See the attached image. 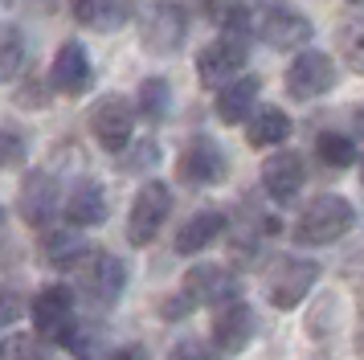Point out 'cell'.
<instances>
[{"label": "cell", "mask_w": 364, "mask_h": 360, "mask_svg": "<svg viewBox=\"0 0 364 360\" xmlns=\"http://www.w3.org/2000/svg\"><path fill=\"white\" fill-rule=\"evenodd\" d=\"M352 221H356L352 201L340 193H323V196H315L311 205L303 209V217L295 221V242L299 245H331L352 229Z\"/></svg>", "instance_id": "6da1fadb"}, {"label": "cell", "mask_w": 364, "mask_h": 360, "mask_svg": "<svg viewBox=\"0 0 364 360\" xmlns=\"http://www.w3.org/2000/svg\"><path fill=\"white\" fill-rule=\"evenodd\" d=\"M254 25H258V37L274 49H303L315 33L311 21L299 9H291L287 0H258L254 4Z\"/></svg>", "instance_id": "7a4b0ae2"}, {"label": "cell", "mask_w": 364, "mask_h": 360, "mask_svg": "<svg viewBox=\"0 0 364 360\" xmlns=\"http://www.w3.org/2000/svg\"><path fill=\"white\" fill-rule=\"evenodd\" d=\"M319 282V262L311 258H279L266 275V295L279 311H295L311 287Z\"/></svg>", "instance_id": "3957f363"}, {"label": "cell", "mask_w": 364, "mask_h": 360, "mask_svg": "<svg viewBox=\"0 0 364 360\" xmlns=\"http://www.w3.org/2000/svg\"><path fill=\"white\" fill-rule=\"evenodd\" d=\"M168 213H172V189L164 180H148L139 196L132 201V217H127V242L132 245H151L156 233L164 229Z\"/></svg>", "instance_id": "277c9868"}, {"label": "cell", "mask_w": 364, "mask_h": 360, "mask_svg": "<svg viewBox=\"0 0 364 360\" xmlns=\"http://www.w3.org/2000/svg\"><path fill=\"white\" fill-rule=\"evenodd\" d=\"M250 58V46H246V33H221L217 41L200 49L197 58V74L205 86H225L230 78L242 74V65Z\"/></svg>", "instance_id": "5b68a950"}, {"label": "cell", "mask_w": 364, "mask_h": 360, "mask_svg": "<svg viewBox=\"0 0 364 360\" xmlns=\"http://www.w3.org/2000/svg\"><path fill=\"white\" fill-rule=\"evenodd\" d=\"M90 135H95L99 147H107V152H127V144H132V135H135L132 102L119 98V95L99 98V102L90 107Z\"/></svg>", "instance_id": "8992f818"}, {"label": "cell", "mask_w": 364, "mask_h": 360, "mask_svg": "<svg viewBox=\"0 0 364 360\" xmlns=\"http://www.w3.org/2000/svg\"><path fill=\"white\" fill-rule=\"evenodd\" d=\"M188 303V307H217V303H225V299H237V282L225 266H217V262H200V266H188V275H184L181 291H176Z\"/></svg>", "instance_id": "52a82bcc"}, {"label": "cell", "mask_w": 364, "mask_h": 360, "mask_svg": "<svg viewBox=\"0 0 364 360\" xmlns=\"http://www.w3.org/2000/svg\"><path fill=\"white\" fill-rule=\"evenodd\" d=\"M336 82V62L319 49H299V58L287 65V95L291 98H319Z\"/></svg>", "instance_id": "ba28073f"}, {"label": "cell", "mask_w": 364, "mask_h": 360, "mask_svg": "<svg viewBox=\"0 0 364 360\" xmlns=\"http://www.w3.org/2000/svg\"><path fill=\"white\" fill-rule=\"evenodd\" d=\"M225 152L209 139V135H197L193 144L181 152V160H176V176L184 184H197V189H209V184H221L225 180Z\"/></svg>", "instance_id": "9c48e42d"}, {"label": "cell", "mask_w": 364, "mask_h": 360, "mask_svg": "<svg viewBox=\"0 0 364 360\" xmlns=\"http://www.w3.org/2000/svg\"><path fill=\"white\" fill-rule=\"evenodd\" d=\"M209 332H213V348L221 352H242L250 340H254V311L242 299H225L213 307V319H209Z\"/></svg>", "instance_id": "30bf717a"}, {"label": "cell", "mask_w": 364, "mask_h": 360, "mask_svg": "<svg viewBox=\"0 0 364 360\" xmlns=\"http://www.w3.org/2000/svg\"><path fill=\"white\" fill-rule=\"evenodd\" d=\"M58 180L50 172H29L25 184H21V196H17V213L25 226L33 229H46L53 221V213H58Z\"/></svg>", "instance_id": "8fae6325"}, {"label": "cell", "mask_w": 364, "mask_h": 360, "mask_svg": "<svg viewBox=\"0 0 364 360\" xmlns=\"http://www.w3.org/2000/svg\"><path fill=\"white\" fill-rule=\"evenodd\" d=\"M33 332L37 336H58L62 327L74 324V291L62 287V282H53V287H41L33 299Z\"/></svg>", "instance_id": "7c38bea8"}, {"label": "cell", "mask_w": 364, "mask_h": 360, "mask_svg": "<svg viewBox=\"0 0 364 360\" xmlns=\"http://www.w3.org/2000/svg\"><path fill=\"white\" fill-rule=\"evenodd\" d=\"M184 33H188V25H184V13L176 4H156V9L139 21V37H144V46H148L151 53H172V49L184 41Z\"/></svg>", "instance_id": "4fadbf2b"}, {"label": "cell", "mask_w": 364, "mask_h": 360, "mask_svg": "<svg viewBox=\"0 0 364 360\" xmlns=\"http://www.w3.org/2000/svg\"><path fill=\"white\" fill-rule=\"evenodd\" d=\"M303 180H307V168H303V156H299V152H274V156L262 164V189L274 196L279 205L295 201L299 189H303Z\"/></svg>", "instance_id": "5bb4252c"}, {"label": "cell", "mask_w": 364, "mask_h": 360, "mask_svg": "<svg viewBox=\"0 0 364 360\" xmlns=\"http://www.w3.org/2000/svg\"><path fill=\"white\" fill-rule=\"evenodd\" d=\"M50 82H53V90H62V95H82L90 86V53H86L82 41H66L58 49Z\"/></svg>", "instance_id": "9a60e30c"}, {"label": "cell", "mask_w": 364, "mask_h": 360, "mask_svg": "<svg viewBox=\"0 0 364 360\" xmlns=\"http://www.w3.org/2000/svg\"><path fill=\"white\" fill-rule=\"evenodd\" d=\"M123 287H127V266L115 254H95V262L86 266V295L99 307H111V303H119Z\"/></svg>", "instance_id": "2e32d148"}, {"label": "cell", "mask_w": 364, "mask_h": 360, "mask_svg": "<svg viewBox=\"0 0 364 360\" xmlns=\"http://www.w3.org/2000/svg\"><path fill=\"white\" fill-rule=\"evenodd\" d=\"M107 193H102V184L95 180H82V184H74L66 196V221L78 229H90V226H102L107 221Z\"/></svg>", "instance_id": "e0dca14e"}, {"label": "cell", "mask_w": 364, "mask_h": 360, "mask_svg": "<svg viewBox=\"0 0 364 360\" xmlns=\"http://www.w3.org/2000/svg\"><path fill=\"white\" fill-rule=\"evenodd\" d=\"M225 233V213L221 209H200L176 233V254H200L205 245H213Z\"/></svg>", "instance_id": "ac0fdd59"}, {"label": "cell", "mask_w": 364, "mask_h": 360, "mask_svg": "<svg viewBox=\"0 0 364 360\" xmlns=\"http://www.w3.org/2000/svg\"><path fill=\"white\" fill-rule=\"evenodd\" d=\"M258 98V78H230L217 90V119L221 123H246Z\"/></svg>", "instance_id": "d6986e66"}, {"label": "cell", "mask_w": 364, "mask_h": 360, "mask_svg": "<svg viewBox=\"0 0 364 360\" xmlns=\"http://www.w3.org/2000/svg\"><path fill=\"white\" fill-rule=\"evenodd\" d=\"M70 16L86 29H119L127 21L123 0H70Z\"/></svg>", "instance_id": "ffe728a7"}, {"label": "cell", "mask_w": 364, "mask_h": 360, "mask_svg": "<svg viewBox=\"0 0 364 360\" xmlns=\"http://www.w3.org/2000/svg\"><path fill=\"white\" fill-rule=\"evenodd\" d=\"M287 135H291V115L282 107H262L246 127V139L254 147H279Z\"/></svg>", "instance_id": "44dd1931"}, {"label": "cell", "mask_w": 364, "mask_h": 360, "mask_svg": "<svg viewBox=\"0 0 364 360\" xmlns=\"http://www.w3.org/2000/svg\"><path fill=\"white\" fill-rule=\"evenodd\" d=\"M46 258H50V266H58V270H74V266H82L86 258H90V245H86L82 233H50L46 238Z\"/></svg>", "instance_id": "7402d4cb"}, {"label": "cell", "mask_w": 364, "mask_h": 360, "mask_svg": "<svg viewBox=\"0 0 364 360\" xmlns=\"http://www.w3.org/2000/svg\"><path fill=\"white\" fill-rule=\"evenodd\" d=\"M315 156L328 164V168L344 172V168H352V164H356V139H352V135H344V131H323V135L315 139Z\"/></svg>", "instance_id": "603a6c76"}, {"label": "cell", "mask_w": 364, "mask_h": 360, "mask_svg": "<svg viewBox=\"0 0 364 360\" xmlns=\"http://www.w3.org/2000/svg\"><path fill=\"white\" fill-rule=\"evenodd\" d=\"M205 16H209L221 33H246L250 29L246 0H205Z\"/></svg>", "instance_id": "cb8c5ba5"}, {"label": "cell", "mask_w": 364, "mask_h": 360, "mask_svg": "<svg viewBox=\"0 0 364 360\" xmlns=\"http://www.w3.org/2000/svg\"><path fill=\"white\" fill-rule=\"evenodd\" d=\"M25 65V33L17 25H0V82L17 78Z\"/></svg>", "instance_id": "d4e9b609"}, {"label": "cell", "mask_w": 364, "mask_h": 360, "mask_svg": "<svg viewBox=\"0 0 364 360\" xmlns=\"http://www.w3.org/2000/svg\"><path fill=\"white\" fill-rule=\"evenodd\" d=\"M139 115L144 119H164L168 115V102H172V90H168L164 78H148L144 86H139Z\"/></svg>", "instance_id": "484cf974"}, {"label": "cell", "mask_w": 364, "mask_h": 360, "mask_svg": "<svg viewBox=\"0 0 364 360\" xmlns=\"http://www.w3.org/2000/svg\"><path fill=\"white\" fill-rule=\"evenodd\" d=\"M0 356L4 360H50L46 356V348H41V336L37 332H21L13 340L0 348Z\"/></svg>", "instance_id": "4316f807"}, {"label": "cell", "mask_w": 364, "mask_h": 360, "mask_svg": "<svg viewBox=\"0 0 364 360\" xmlns=\"http://www.w3.org/2000/svg\"><path fill=\"white\" fill-rule=\"evenodd\" d=\"M25 164V139L17 131H0V168H17Z\"/></svg>", "instance_id": "83f0119b"}, {"label": "cell", "mask_w": 364, "mask_h": 360, "mask_svg": "<svg viewBox=\"0 0 364 360\" xmlns=\"http://www.w3.org/2000/svg\"><path fill=\"white\" fill-rule=\"evenodd\" d=\"M168 360H221V356H217L213 344H205V340H181L168 352Z\"/></svg>", "instance_id": "f1b7e54d"}, {"label": "cell", "mask_w": 364, "mask_h": 360, "mask_svg": "<svg viewBox=\"0 0 364 360\" xmlns=\"http://www.w3.org/2000/svg\"><path fill=\"white\" fill-rule=\"evenodd\" d=\"M25 315V299L13 287H0V327H13Z\"/></svg>", "instance_id": "f546056e"}, {"label": "cell", "mask_w": 364, "mask_h": 360, "mask_svg": "<svg viewBox=\"0 0 364 360\" xmlns=\"http://www.w3.org/2000/svg\"><path fill=\"white\" fill-rule=\"evenodd\" d=\"M156 160H160V147L151 144V139H144V147H135V152H132V160H123V168H127V172H135L139 164L148 168V164H156Z\"/></svg>", "instance_id": "4dcf8cb0"}, {"label": "cell", "mask_w": 364, "mask_h": 360, "mask_svg": "<svg viewBox=\"0 0 364 360\" xmlns=\"http://www.w3.org/2000/svg\"><path fill=\"white\" fill-rule=\"evenodd\" d=\"M107 360H151V356H148V348H144V344H119V348L107 352Z\"/></svg>", "instance_id": "1f68e13d"}, {"label": "cell", "mask_w": 364, "mask_h": 360, "mask_svg": "<svg viewBox=\"0 0 364 360\" xmlns=\"http://www.w3.org/2000/svg\"><path fill=\"white\" fill-rule=\"evenodd\" d=\"M0 221H4V209H0Z\"/></svg>", "instance_id": "d6a6232c"}, {"label": "cell", "mask_w": 364, "mask_h": 360, "mask_svg": "<svg viewBox=\"0 0 364 360\" xmlns=\"http://www.w3.org/2000/svg\"><path fill=\"white\" fill-rule=\"evenodd\" d=\"M352 4H356V0H352Z\"/></svg>", "instance_id": "836d02e7"}]
</instances>
